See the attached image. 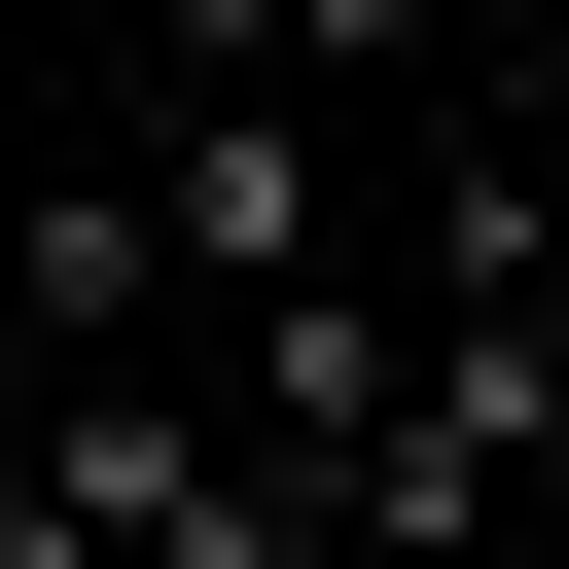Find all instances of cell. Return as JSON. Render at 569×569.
<instances>
[{"label":"cell","instance_id":"cell-1","mask_svg":"<svg viewBox=\"0 0 569 569\" xmlns=\"http://www.w3.org/2000/svg\"><path fill=\"white\" fill-rule=\"evenodd\" d=\"M142 213H178V356H213V320H284V284H356L320 71H178V107H142Z\"/></svg>","mask_w":569,"mask_h":569},{"label":"cell","instance_id":"cell-2","mask_svg":"<svg viewBox=\"0 0 569 569\" xmlns=\"http://www.w3.org/2000/svg\"><path fill=\"white\" fill-rule=\"evenodd\" d=\"M0 320H36V356H178V213H142V142L0 178Z\"/></svg>","mask_w":569,"mask_h":569},{"label":"cell","instance_id":"cell-3","mask_svg":"<svg viewBox=\"0 0 569 569\" xmlns=\"http://www.w3.org/2000/svg\"><path fill=\"white\" fill-rule=\"evenodd\" d=\"M391 36H427V0H142V107H178V71H320V107H356Z\"/></svg>","mask_w":569,"mask_h":569},{"label":"cell","instance_id":"cell-4","mask_svg":"<svg viewBox=\"0 0 569 569\" xmlns=\"http://www.w3.org/2000/svg\"><path fill=\"white\" fill-rule=\"evenodd\" d=\"M0 569H107V533H71V498H36V462H0Z\"/></svg>","mask_w":569,"mask_h":569},{"label":"cell","instance_id":"cell-5","mask_svg":"<svg viewBox=\"0 0 569 569\" xmlns=\"http://www.w3.org/2000/svg\"><path fill=\"white\" fill-rule=\"evenodd\" d=\"M498 569H569V533H498Z\"/></svg>","mask_w":569,"mask_h":569}]
</instances>
